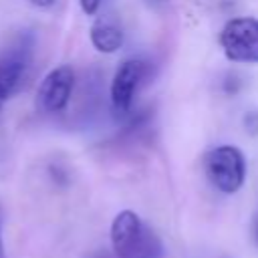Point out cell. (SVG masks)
<instances>
[{
    "label": "cell",
    "mask_w": 258,
    "mask_h": 258,
    "mask_svg": "<svg viewBox=\"0 0 258 258\" xmlns=\"http://www.w3.org/2000/svg\"><path fill=\"white\" fill-rule=\"evenodd\" d=\"M109 234L117 258H163V242L133 210H121Z\"/></svg>",
    "instance_id": "6da1fadb"
},
{
    "label": "cell",
    "mask_w": 258,
    "mask_h": 258,
    "mask_svg": "<svg viewBox=\"0 0 258 258\" xmlns=\"http://www.w3.org/2000/svg\"><path fill=\"white\" fill-rule=\"evenodd\" d=\"M206 175L222 194H236L246 181V157L236 145H218L204 157Z\"/></svg>",
    "instance_id": "7a4b0ae2"
},
{
    "label": "cell",
    "mask_w": 258,
    "mask_h": 258,
    "mask_svg": "<svg viewBox=\"0 0 258 258\" xmlns=\"http://www.w3.org/2000/svg\"><path fill=\"white\" fill-rule=\"evenodd\" d=\"M34 54V34L20 32L0 52V101H8L20 87Z\"/></svg>",
    "instance_id": "3957f363"
},
{
    "label": "cell",
    "mask_w": 258,
    "mask_h": 258,
    "mask_svg": "<svg viewBox=\"0 0 258 258\" xmlns=\"http://www.w3.org/2000/svg\"><path fill=\"white\" fill-rule=\"evenodd\" d=\"M220 46L226 58L234 62L258 64V18L240 16L224 24Z\"/></svg>",
    "instance_id": "277c9868"
},
{
    "label": "cell",
    "mask_w": 258,
    "mask_h": 258,
    "mask_svg": "<svg viewBox=\"0 0 258 258\" xmlns=\"http://www.w3.org/2000/svg\"><path fill=\"white\" fill-rule=\"evenodd\" d=\"M147 77H149V64L141 58H129L119 64V69L113 75L111 87H109L111 107L119 117L131 111L135 95L145 85Z\"/></svg>",
    "instance_id": "5b68a950"
},
{
    "label": "cell",
    "mask_w": 258,
    "mask_h": 258,
    "mask_svg": "<svg viewBox=\"0 0 258 258\" xmlns=\"http://www.w3.org/2000/svg\"><path fill=\"white\" fill-rule=\"evenodd\" d=\"M75 89V71L71 64L50 69L36 89V109L40 113H60L67 109Z\"/></svg>",
    "instance_id": "8992f818"
},
{
    "label": "cell",
    "mask_w": 258,
    "mask_h": 258,
    "mask_svg": "<svg viewBox=\"0 0 258 258\" xmlns=\"http://www.w3.org/2000/svg\"><path fill=\"white\" fill-rule=\"evenodd\" d=\"M91 44L103 54H113L123 46V28L111 16H99L89 30Z\"/></svg>",
    "instance_id": "52a82bcc"
},
{
    "label": "cell",
    "mask_w": 258,
    "mask_h": 258,
    "mask_svg": "<svg viewBox=\"0 0 258 258\" xmlns=\"http://www.w3.org/2000/svg\"><path fill=\"white\" fill-rule=\"evenodd\" d=\"M79 4H81V10L87 16H93V14H97V10L101 6V0H79Z\"/></svg>",
    "instance_id": "ba28073f"
},
{
    "label": "cell",
    "mask_w": 258,
    "mask_h": 258,
    "mask_svg": "<svg viewBox=\"0 0 258 258\" xmlns=\"http://www.w3.org/2000/svg\"><path fill=\"white\" fill-rule=\"evenodd\" d=\"M32 6H36V8H50L52 4H54V0H28Z\"/></svg>",
    "instance_id": "9c48e42d"
},
{
    "label": "cell",
    "mask_w": 258,
    "mask_h": 258,
    "mask_svg": "<svg viewBox=\"0 0 258 258\" xmlns=\"http://www.w3.org/2000/svg\"><path fill=\"white\" fill-rule=\"evenodd\" d=\"M252 234H254V240H256V244H258V214H256V218H254V226H252Z\"/></svg>",
    "instance_id": "30bf717a"
},
{
    "label": "cell",
    "mask_w": 258,
    "mask_h": 258,
    "mask_svg": "<svg viewBox=\"0 0 258 258\" xmlns=\"http://www.w3.org/2000/svg\"><path fill=\"white\" fill-rule=\"evenodd\" d=\"M0 258H6V254H4V246H2V236H0Z\"/></svg>",
    "instance_id": "8fae6325"
},
{
    "label": "cell",
    "mask_w": 258,
    "mask_h": 258,
    "mask_svg": "<svg viewBox=\"0 0 258 258\" xmlns=\"http://www.w3.org/2000/svg\"><path fill=\"white\" fill-rule=\"evenodd\" d=\"M2 105H4V103H2V101H0V109H2Z\"/></svg>",
    "instance_id": "7c38bea8"
}]
</instances>
